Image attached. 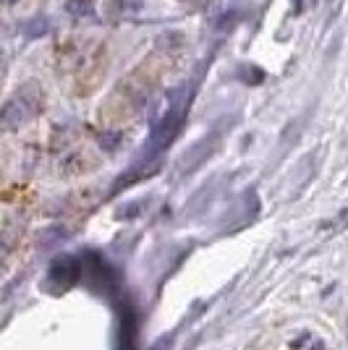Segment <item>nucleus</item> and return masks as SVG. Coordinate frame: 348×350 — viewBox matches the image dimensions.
Segmentation results:
<instances>
[{
  "label": "nucleus",
  "mask_w": 348,
  "mask_h": 350,
  "mask_svg": "<svg viewBox=\"0 0 348 350\" xmlns=\"http://www.w3.org/2000/svg\"><path fill=\"white\" fill-rule=\"evenodd\" d=\"M194 92H197V84L191 81V84H184V87L173 89V92L168 94V110L155 120V126H152V131H149V139H147V144H145V152H142V160L131 167L129 175L134 180H139L142 175L152 173V170H147V165L158 160L160 154L175 142V136L181 133L184 123H186L191 100H194Z\"/></svg>",
  "instance_id": "obj_1"
},
{
  "label": "nucleus",
  "mask_w": 348,
  "mask_h": 350,
  "mask_svg": "<svg viewBox=\"0 0 348 350\" xmlns=\"http://www.w3.org/2000/svg\"><path fill=\"white\" fill-rule=\"evenodd\" d=\"M42 110V92L40 87L29 81L24 89H18L14 97L3 107V126L11 129H21L24 123H29L32 118H37V113Z\"/></svg>",
  "instance_id": "obj_2"
},
{
  "label": "nucleus",
  "mask_w": 348,
  "mask_h": 350,
  "mask_svg": "<svg viewBox=\"0 0 348 350\" xmlns=\"http://www.w3.org/2000/svg\"><path fill=\"white\" fill-rule=\"evenodd\" d=\"M82 278H84V259L66 254V256H58L55 262L50 264L47 278L45 280H47V285H50V288H60V291H66V288L76 285Z\"/></svg>",
  "instance_id": "obj_3"
},
{
  "label": "nucleus",
  "mask_w": 348,
  "mask_h": 350,
  "mask_svg": "<svg viewBox=\"0 0 348 350\" xmlns=\"http://www.w3.org/2000/svg\"><path fill=\"white\" fill-rule=\"evenodd\" d=\"M220 136H223V129H215L212 133H207L202 142H197V144L191 146L189 152L178 160V173H191V170H197V167H199V165L218 149Z\"/></svg>",
  "instance_id": "obj_4"
},
{
  "label": "nucleus",
  "mask_w": 348,
  "mask_h": 350,
  "mask_svg": "<svg viewBox=\"0 0 348 350\" xmlns=\"http://www.w3.org/2000/svg\"><path fill=\"white\" fill-rule=\"evenodd\" d=\"M118 314H121V337H118V350H134L136 342V314L131 306L129 298H121L118 304Z\"/></svg>",
  "instance_id": "obj_5"
},
{
  "label": "nucleus",
  "mask_w": 348,
  "mask_h": 350,
  "mask_svg": "<svg viewBox=\"0 0 348 350\" xmlns=\"http://www.w3.org/2000/svg\"><path fill=\"white\" fill-rule=\"evenodd\" d=\"M236 76H238V81H244L249 87H260L262 81L267 79V73L257 68V66H251V63H241L238 68H236Z\"/></svg>",
  "instance_id": "obj_6"
},
{
  "label": "nucleus",
  "mask_w": 348,
  "mask_h": 350,
  "mask_svg": "<svg viewBox=\"0 0 348 350\" xmlns=\"http://www.w3.org/2000/svg\"><path fill=\"white\" fill-rule=\"evenodd\" d=\"M108 11H110L113 18H126V16L142 11V3H139V0H110Z\"/></svg>",
  "instance_id": "obj_7"
},
{
  "label": "nucleus",
  "mask_w": 348,
  "mask_h": 350,
  "mask_svg": "<svg viewBox=\"0 0 348 350\" xmlns=\"http://www.w3.org/2000/svg\"><path fill=\"white\" fill-rule=\"evenodd\" d=\"M66 11L76 18H95V3L92 0H66Z\"/></svg>",
  "instance_id": "obj_8"
},
{
  "label": "nucleus",
  "mask_w": 348,
  "mask_h": 350,
  "mask_svg": "<svg viewBox=\"0 0 348 350\" xmlns=\"http://www.w3.org/2000/svg\"><path fill=\"white\" fill-rule=\"evenodd\" d=\"M24 31H27V37H29V40H34V37H42V34H47V31H50V21H47L45 16H37V18H32L29 24L24 27Z\"/></svg>",
  "instance_id": "obj_9"
},
{
  "label": "nucleus",
  "mask_w": 348,
  "mask_h": 350,
  "mask_svg": "<svg viewBox=\"0 0 348 350\" xmlns=\"http://www.w3.org/2000/svg\"><path fill=\"white\" fill-rule=\"evenodd\" d=\"M118 142H121V133H102L100 136V144L108 149V152H113L118 146Z\"/></svg>",
  "instance_id": "obj_10"
},
{
  "label": "nucleus",
  "mask_w": 348,
  "mask_h": 350,
  "mask_svg": "<svg viewBox=\"0 0 348 350\" xmlns=\"http://www.w3.org/2000/svg\"><path fill=\"white\" fill-rule=\"evenodd\" d=\"M14 3H16V0H5V5H14Z\"/></svg>",
  "instance_id": "obj_11"
}]
</instances>
